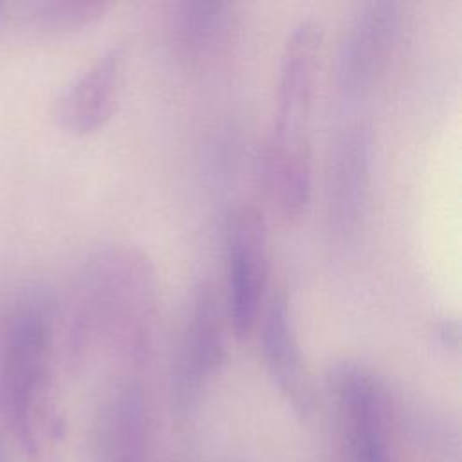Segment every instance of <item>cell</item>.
I'll return each mask as SVG.
<instances>
[{
	"instance_id": "obj_1",
	"label": "cell",
	"mask_w": 462,
	"mask_h": 462,
	"mask_svg": "<svg viewBox=\"0 0 462 462\" xmlns=\"http://www.w3.org/2000/svg\"><path fill=\"white\" fill-rule=\"evenodd\" d=\"M159 307L157 273L132 245L94 253L79 271L63 319V348L70 365L105 354L128 372L148 361Z\"/></svg>"
},
{
	"instance_id": "obj_2",
	"label": "cell",
	"mask_w": 462,
	"mask_h": 462,
	"mask_svg": "<svg viewBox=\"0 0 462 462\" xmlns=\"http://www.w3.org/2000/svg\"><path fill=\"white\" fill-rule=\"evenodd\" d=\"M56 319L51 298L42 291H31L14 301L2 332V404L13 435L31 457L45 453L58 433Z\"/></svg>"
},
{
	"instance_id": "obj_3",
	"label": "cell",
	"mask_w": 462,
	"mask_h": 462,
	"mask_svg": "<svg viewBox=\"0 0 462 462\" xmlns=\"http://www.w3.org/2000/svg\"><path fill=\"white\" fill-rule=\"evenodd\" d=\"M323 29L314 18L291 27L280 54L274 110L260 159L310 161L307 123L310 117Z\"/></svg>"
},
{
	"instance_id": "obj_4",
	"label": "cell",
	"mask_w": 462,
	"mask_h": 462,
	"mask_svg": "<svg viewBox=\"0 0 462 462\" xmlns=\"http://www.w3.org/2000/svg\"><path fill=\"white\" fill-rule=\"evenodd\" d=\"M327 395L350 462H395L393 408L384 381L365 363L328 366Z\"/></svg>"
},
{
	"instance_id": "obj_5",
	"label": "cell",
	"mask_w": 462,
	"mask_h": 462,
	"mask_svg": "<svg viewBox=\"0 0 462 462\" xmlns=\"http://www.w3.org/2000/svg\"><path fill=\"white\" fill-rule=\"evenodd\" d=\"M227 316L209 280L193 291L180 328L171 370V406L179 417L191 415L227 359Z\"/></svg>"
},
{
	"instance_id": "obj_6",
	"label": "cell",
	"mask_w": 462,
	"mask_h": 462,
	"mask_svg": "<svg viewBox=\"0 0 462 462\" xmlns=\"http://www.w3.org/2000/svg\"><path fill=\"white\" fill-rule=\"evenodd\" d=\"M224 260V309L229 328L238 339H244L256 328L269 276V231L258 208L244 204L227 215Z\"/></svg>"
},
{
	"instance_id": "obj_7",
	"label": "cell",
	"mask_w": 462,
	"mask_h": 462,
	"mask_svg": "<svg viewBox=\"0 0 462 462\" xmlns=\"http://www.w3.org/2000/svg\"><path fill=\"white\" fill-rule=\"evenodd\" d=\"M401 23V5L379 0L359 5L337 51L336 83L345 103L363 99L392 54Z\"/></svg>"
},
{
	"instance_id": "obj_8",
	"label": "cell",
	"mask_w": 462,
	"mask_h": 462,
	"mask_svg": "<svg viewBox=\"0 0 462 462\" xmlns=\"http://www.w3.org/2000/svg\"><path fill=\"white\" fill-rule=\"evenodd\" d=\"M258 327V346L269 379L292 408L307 419L314 410V388L300 346L291 303L283 292H274L263 303Z\"/></svg>"
},
{
	"instance_id": "obj_9",
	"label": "cell",
	"mask_w": 462,
	"mask_h": 462,
	"mask_svg": "<svg viewBox=\"0 0 462 462\" xmlns=\"http://www.w3.org/2000/svg\"><path fill=\"white\" fill-rule=\"evenodd\" d=\"M125 60V45L114 43L67 83L54 103V119L61 130L70 135H88L112 117L123 83Z\"/></svg>"
},
{
	"instance_id": "obj_10",
	"label": "cell",
	"mask_w": 462,
	"mask_h": 462,
	"mask_svg": "<svg viewBox=\"0 0 462 462\" xmlns=\"http://www.w3.org/2000/svg\"><path fill=\"white\" fill-rule=\"evenodd\" d=\"M152 419L141 381L126 374L110 388L101 410L99 451L103 462H148Z\"/></svg>"
},
{
	"instance_id": "obj_11",
	"label": "cell",
	"mask_w": 462,
	"mask_h": 462,
	"mask_svg": "<svg viewBox=\"0 0 462 462\" xmlns=\"http://www.w3.org/2000/svg\"><path fill=\"white\" fill-rule=\"evenodd\" d=\"M370 128L348 123L337 135L330 157L328 208L336 231L343 236L357 229L370 179Z\"/></svg>"
},
{
	"instance_id": "obj_12",
	"label": "cell",
	"mask_w": 462,
	"mask_h": 462,
	"mask_svg": "<svg viewBox=\"0 0 462 462\" xmlns=\"http://www.w3.org/2000/svg\"><path fill=\"white\" fill-rule=\"evenodd\" d=\"M233 25L235 13L226 2H177L168 13L170 45L179 58L197 63L226 45Z\"/></svg>"
},
{
	"instance_id": "obj_13",
	"label": "cell",
	"mask_w": 462,
	"mask_h": 462,
	"mask_svg": "<svg viewBox=\"0 0 462 462\" xmlns=\"http://www.w3.org/2000/svg\"><path fill=\"white\" fill-rule=\"evenodd\" d=\"M108 7L99 0H32L20 4L18 20L31 32L54 36L94 23Z\"/></svg>"
},
{
	"instance_id": "obj_14",
	"label": "cell",
	"mask_w": 462,
	"mask_h": 462,
	"mask_svg": "<svg viewBox=\"0 0 462 462\" xmlns=\"http://www.w3.org/2000/svg\"><path fill=\"white\" fill-rule=\"evenodd\" d=\"M435 334L440 339V343L448 348L457 350L460 345V328L457 319H442L435 327Z\"/></svg>"
},
{
	"instance_id": "obj_15",
	"label": "cell",
	"mask_w": 462,
	"mask_h": 462,
	"mask_svg": "<svg viewBox=\"0 0 462 462\" xmlns=\"http://www.w3.org/2000/svg\"><path fill=\"white\" fill-rule=\"evenodd\" d=\"M2 9H4V5H2V4H0V16H2Z\"/></svg>"
},
{
	"instance_id": "obj_16",
	"label": "cell",
	"mask_w": 462,
	"mask_h": 462,
	"mask_svg": "<svg viewBox=\"0 0 462 462\" xmlns=\"http://www.w3.org/2000/svg\"><path fill=\"white\" fill-rule=\"evenodd\" d=\"M0 462H4V460H2V455H0Z\"/></svg>"
}]
</instances>
